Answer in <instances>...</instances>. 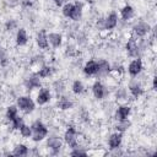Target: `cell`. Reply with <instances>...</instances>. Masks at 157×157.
Returning a JSON list of instances; mask_svg holds the SVG:
<instances>
[{
    "mask_svg": "<svg viewBox=\"0 0 157 157\" xmlns=\"http://www.w3.org/2000/svg\"><path fill=\"white\" fill-rule=\"evenodd\" d=\"M29 153V147L26 145V144H16L11 151V156H15V157H25V156H28Z\"/></svg>",
    "mask_w": 157,
    "mask_h": 157,
    "instance_id": "cell-24",
    "label": "cell"
},
{
    "mask_svg": "<svg viewBox=\"0 0 157 157\" xmlns=\"http://www.w3.org/2000/svg\"><path fill=\"white\" fill-rule=\"evenodd\" d=\"M80 134L75 125H67L64 134H63V141L69 148H74L76 146H80Z\"/></svg>",
    "mask_w": 157,
    "mask_h": 157,
    "instance_id": "cell-2",
    "label": "cell"
},
{
    "mask_svg": "<svg viewBox=\"0 0 157 157\" xmlns=\"http://www.w3.org/2000/svg\"><path fill=\"white\" fill-rule=\"evenodd\" d=\"M85 91H86V87H85V83H83L81 80L76 78V80L72 81V83H71V92H72L74 94L80 96V94H82Z\"/></svg>",
    "mask_w": 157,
    "mask_h": 157,
    "instance_id": "cell-26",
    "label": "cell"
},
{
    "mask_svg": "<svg viewBox=\"0 0 157 157\" xmlns=\"http://www.w3.org/2000/svg\"><path fill=\"white\" fill-rule=\"evenodd\" d=\"M36 45L39 50H48L49 49V43H48V33L45 29H40L36 34Z\"/></svg>",
    "mask_w": 157,
    "mask_h": 157,
    "instance_id": "cell-19",
    "label": "cell"
},
{
    "mask_svg": "<svg viewBox=\"0 0 157 157\" xmlns=\"http://www.w3.org/2000/svg\"><path fill=\"white\" fill-rule=\"evenodd\" d=\"M10 63V55H9V52L5 47L0 45V66L1 67H5L7 66Z\"/></svg>",
    "mask_w": 157,
    "mask_h": 157,
    "instance_id": "cell-30",
    "label": "cell"
},
{
    "mask_svg": "<svg viewBox=\"0 0 157 157\" xmlns=\"http://www.w3.org/2000/svg\"><path fill=\"white\" fill-rule=\"evenodd\" d=\"M63 42H64V37L60 32H49L48 33V43H49V47H52L53 49L61 48Z\"/></svg>",
    "mask_w": 157,
    "mask_h": 157,
    "instance_id": "cell-21",
    "label": "cell"
},
{
    "mask_svg": "<svg viewBox=\"0 0 157 157\" xmlns=\"http://www.w3.org/2000/svg\"><path fill=\"white\" fill-rule=\"evenodd\" d=\"M4 4L7 9H17L21 6V0H4Z\"/></svg>",
    "mask_w": 157,
    "mask_h": 157,
    "instance_id": "cell-38",
    "label": "cell"
},
{
    "mask_svg": "<svg viewBox=\"0 0 157 157\" xmlns=\"http://www.w3.org/2000/svg\"><path fill=\"white\" fill-rule=\"evenodd\" d=\"M157 90V76H152V91Z\"/></svg>",
    "mask_w": 157,
    "mask_h": 157,
    "instance_id": "cell-40",
    "label": "cell"
},
{
    "mask_svg": "<svg viewBox=\"0 0 157 157\" xmlns=\"http://www.w3.org/2000/svg\"><path fill=\"white\" fill-rule=\"evenodd\" d=\"M18 132H20V135L23 137V139H31V136H32V128H31V125L29 124H27V123H22V125L20 126V129L17 130Z\"/></svg>",
    "mask_w": 157,
    "mask_h": 157,
    "instance_id": "cell-31",
    "label": "cell"
},
{
    "mask_svg": "<svg viewBox=\"0 0 157 157\" xmlns=\"http://www.w3.org/2000/svg\"><path fill=\"white\" fill-rule=\"evenodd\" d=\"M29 42V34L25 27H18L15 33V44L17 47H26Z\"/></svg>",
    "mask_w": 157,
    "mask_h": 157,
    "instance_id": "cell-17",
    "label": "cell"
},
{
    "mask_svg": "<svg viewBox=\"0 0 157 157\" xmlns=\"http://www.w3.org/2000/svg\"><path fill=\"white\" fill-rule=\"evenodd\" d=\"M82 17H83V2L77 0L74 2V10L70 16V20L74 22H78L82 20Z\"/></svg>",
    "mask_w": 157,
    "mask_h": 157,
    "instance_id": "cell-22",
    "label": "cell"
},
{
    "mask_svg": "<svg viewBox=\"0 0 157 157\" xmlns=\"http://www.w3.org/2000/svg\"><path fill=\"white\" fill-rule=\"evenodd\" d=\"M97 63H98V70H97V74L94 77L97 80L108 77L112 74V64L107 59H99V60H97Z\"/></svg>",
    "mask_w": 157,
    "mask_h": 157,
    "instance_id": "cell-11",
    "label": "cell"
},
{
    "mask_svg": "<svg viewBox=\"0 0 157 157\" xmlns=\"http://www.w3.org/2000/svg\"><path fill=\"white\" fill-rule=\"evenodd\" d=\"M52 1H53L56 6H61V5L64 4V1H65V0H52Z\"/></svg>",
    "mask_w": 157,
    "mask_h": 157,
    "instance_id": "cell-41",
    "label": "cell"
},
{
    "mask_svg": "<svg viewBox=\"0 0 157 157\" xmlns=\"http://www.w3.org/2000/svg\"><path fill=\"white\" fill-rule=\"evenodd\" d=\"M50 90L54 91L56 96H60V94H64V93H65V91H66V85H65V82H64L63 80L59 78V80H55V81L53 82Z\"/></svg>",
    "mask_w": 157,
    "mask_h": 157,
    "instance_id": "cell-27",
    "label": "cell"
},
{
    "mask_svg": "<svg viewBox=\"0 0 157 157\" xmlns=\"http://www.w3.org/2000/svg\"><path fill=\"white\" fill-rule=\"evenodd\" d=\"M4 28L6 32H13V31H17L18 28V21L16 18H9L6 20V22L4 23Z\"/></svg>",
    "mask_w": 157,
    "mask_h": 157,
    "instance_id": "cell-33",
    "label": "cell"
},
{
    "mask_svg": "<svg viewBox=\"0 0 157 157\" xmlns=\"http://www.w3.org/2000/svg\"><path fill=\"white\" fill-rule=\"evenodd\" d=\"M53 98V92L49 87H40L36 93V104L38 105H47Z\"/></svg>",
    "mask_w": 157,
    "mask_h": 157,
    "instance_id": "cell-10",
    "label": "cell"
},
{
    "mask_svg": "<svg viewBox=\"0 0 157 157\" xmlns=\"http://www.w3.org/2000/svg\"><path fill=\"white\" fill-rule=\"evenodd\" d=\"M23 121H25L23 117L18 114V115H17V117H15L11 121H9V126L11 128V130H16V131H17V130L20 129V126L22 125V123H23Z\"/></svg>",
    "mask_w": 157,
    "mask_h": 157,
    "instance_id": "cell-35",
    "label": "cell"
},
{
    "mask_svg": "<svg viewBox=\"0 0 157 157\" xmlns=\"http://www.w3.org/2000/svg\"><path fill=\"white\" fill-rule=\"evenodd\" d=\"M123 141H124V135H123V132L114 131V132H112V134L108 136V139H107V146H108L109 150H115V148L121 147Z\"/></svg>",
    "mask_w": 157,
    "mask_h": 157,
    "instance_id": "cell-16",
    "label": "cell"
},
{
    "mask_svg": "<svg viewBox=\"0 0 157 157\" xmlns=\"http://www.w3.org/2000/svg\"><path fill=\"white\" fill-rule=\"evenodd\" d=\"M119 16L115 11H110L104 16V29L107 32L114 31L119 25Z\"/></svg>",
    "mask_w": 157,
    "mask_h": 157,
    "instance_id": "cell-14",
    "label": "cell"
},
{
    "mask_svg": "<svg viewBox=\"0 0 157 157\" xmlns=\"http://www.w3.org/2000/svg\"><path fill=\"white\" fill-rule=\"evenodd\" d=\"M36 72H37V75H38L42 80H47V78H49V77L53 76V74H54V67H53L52 65H49V64H44V65L39 66Z\"/></svg>",
    "mask_w": 157,
    "mask_h": 157,
    "instance_id": "cell-23",
    "label": "cell"
},
{
    "mask_svg": "<svg viewBox=\"0 0 157 157\" xmlns=\"http://www.w3.org/2000/svg\"><path fill=\"white\" fill-rule=\"evenodd\" d=\"M18 108H17V105L16 104H10V105H7L6 107V110H5V119H6V121L9 123V121H11L15 117H17L18 115Z\"/></svg>",
    "mask_w": 157,
    "mask_h": 157,
    "instance_id": "cell-28",
    "label": "cell"
},
{
    "mask_svg": "<svg viewBox=\"0 0 157 157\" xmlns=\"http://www.w3.org/2000/svg\"><path fill=\"white\" fill-rule=\"evenodd\" d=\"M55 108L58 110H60V112H67V110H70V109L74 108V101L70 97L65 96V94H60L56 98Z\"/></svg>",
    "mask_w": 157,
    "mask_h": 157,
    "instance_id": "cell-15",
    "label": "cell"
},
{
    "mask_svg": "<svg viewBox=\"0 0 157 157\" xmlns=\"http://www.w3.org/2000/svg\"><path fill=\"white\" fill-rule=\"evenodd\" d=\"M72 10H74V2L71 1H66L61 5V15L65 17V18H69L70 20V16L72 13Z\"/></svg>",
    "mask_w": 157,
    "mask_h": 157,
    "instance_id": "cell-32",
    "label": "cell"
},
{
    "mask_svg": "<svg viewBox=\"0 0 157 157\" xmlns=\"http://www.w3.org/2000/svg\"><path fill=\"white\" fill-rule=\"evenodd\" d=\"M31 128H32V141L38 144V142H42L47 139V136L49 135V128L47 124H44L40 119H36L33 120L31 124Z\"/></svg>",
    "mask_w": 157,
    "mask_h": 157,
    "instance_id": "cell-1",
    "label": "cell"
},
{
    "mask_svg": "<svg viewBox=\"0 0 157 157\" xmlns=\"http://www.w3.org/2000/svg\"><path fill=\"white\" fill-rule=\"evenodd\" d=\"M98 70V63L96 59H90L87 61H85L83 66H82V72L85 76L87 77H94Z\"/></svg>",
    "mask_w": 157,
    "mask_h": 157,
    "instance_id": "cell-20",
    "label": "cell"
},
{
    "mask_svg": "<svg viewBox=\"0 0 157 157\" xmlns=\"http://www.w3.org/2000/svg\"><path fill=\"white\" fill-rule=\"evenodd\" d=\"M64 141L63 137L59 135H48L45 139V147L49 150L50 155H59L60 151L63 150Z\"/></svg>",
    "mask_w": 157,
    "mask_h": 157,
    "instance_id": "cell-5",
    "label": "cell"
},
{
    "mask_svg": "<svg viewBox=\"0 0 157 157\" xmlns=\"http://www.w3.org/2000/svg\"><path fill=\"white\" fill-rule=\"evenodd\" d=\"M23 86L25 88L31 92V91H34V90H38L42 87V78L37 75V72H31L29 75H27L25 78H23Z\"/></svg>",
    "mask_w": 157,
    "mask_h": 157,
    "instance_id": "cell-9",
    "label": "cell"
},
{
    "mask_svg": "<svg viewBox=\"0 0 157 157\" xmlns=\"http://www.w3.org/2000/svg\"><path fill=\"white\" fill-rule=\"evenodd\" d=\"M16 105L23 114H32L36 110V101L28 94H22L16 98Z\"/></svg>",
    "mask_w": 157,
    "mask_h": 157,
    "instance_id": "cell-3",
    "label": "cell"
},
{
    "mask_svg": "<svg viewBox=\"0 0 157 157\" xmlns=\"http://www.w3.org/2000/svg\"><path fill=\"white\" fill-rule=\"evenodd\" d=\"M129 98V94H128V90L124 88V87H119L117 91H115V99L118 102H124V101H128Z\"/></svg>",
    "mask_w": 157,
    "mask_h": 157,
    "instance_id": "cell-34",
    "label": "cell"
},
{
    "mask_svg": "<svg viewBox=\"0 0 157 157\" xmlns=\"http://www.w3.org/2000/svg\"><path fill=\"white\" fill-rule=\"evenodd\" d=\"M142 71H144V60H142L141 56L134 58L129 61V64L126 66V72L129 74V76L131 78H135V77L140 76Z\"/></svg>",
    "mask_w": 157,
    "mask_h": 157,
    "instance_id": "cell-8",
    "label": "cell"
},
{
    "mask_svg": "<svg viewBox=\"0 0 157 157\" xmlns=\"http://www.w3.org/2000/svg\"><path fill=\"white\" fill-rule=\"evenodd\" d=\"M132 123L131 120L128 118V119H123V120H115V124H114V129L115 131H119V132H125L128 131L130 128H131Z\"/></svg>",
    "mask_w": 157,
    "mask_h": 157,
    "instance_id": "cell-25",
    "label": "cell"
},
{
    "mask_svg": "<svg viewBox=\"0 0 157 157\" xmlns=\"http://www.w3.org/2000/svg\"><path fill=\"white\" fill-rule=\"evenodd\" d=\"M65 55L69 58H75L77 55V45L74 43H67L65 47Z\"/></svg>",
    "mask_w": 157,
    "mask_h": 157,
    "instance_id": "cell-36",
    "label": "cell"
},
{
    "mask_svg": "<svg viewBox=\"0 0 157 157\" xmlns=\"http://www.w3.org/2000/svg\"><path fill=\"white\" fill-rule=\"evenodd\" d=\"M31 63H32L33 65H36L37 69H38L39 66H42V65L45 64V59H44V56H43L42 54H37V55H34V56L32 58Z\"/></svg>",
    "mask_w": 157,
    "mask_h": 157,
    "instance_id": "cell-37",
    "label": "cell"
},
{
    "mask_svg": "<svg viewBox=\"0 0 157 157\" xmlns=\"http://www.w3.org/2000/svg\"><path fill=\"white\" fill-rule=\"evenodd\" d=\"M94 26H96V29L97 31H105L104 29V16L103 17H98L94 22Z\"/></svg>",
    "mask_w": 157,
    "mask_h": 157,
    "instance_id": "cell-39",
    "label": "cell"
},
{
    "mask_svg": "<svg viewBox=\"0 0 157 157\" xmlns=\"http://www.w3.org/2000/svg\"><path fill=\"white\" fill-rule=\"evenodd\" d=\"M131 113H132L131 105L128 104V103H121V104H119V105L115 108L114 114H113V118H114V120L128 119V118H130Z\"/></svg>",
    "mask_w": 157,
    "mask_h": 157,
    "instance_id": "cell-13",
    "label": "cell"
},
{
    "mask_svg": "<svg viewBox=\"0 0 157 157\" xmlns=\"http://www.w3.org/2000/svg\"><path fill=\"white\" fill-rule=\"evenodd\" d=\"M135 17V9L130 4H125L119 10V20L123 22H130Z\"/></svg>",
    "mask_w": 157,
    "mask_h": 157,
    "instance_id": "cell-18",
    "label": "cell"
},
{
    "mask_svg": "<svg viewBox=\"0 0 157 157\" xmlns=\"http://www.w3.org/2000/svg\"><path fill=\"white\" fill-rule=\"evenodd\" d=\"M126 55L131 59L134 58H139L141 56V49L139 47V39L136 37H134L132 34L128 38V40L125 42V47H124Z\"/></svg>",
    "mask_w": 157,
    "mask_h": 157,
    "instance_id": "cell-7",
    "label": "cell"
},
{
    "mask_svg": "<svg viewBox=\"0 0 157 157\" xmlns=\"http://www.w3.org/2000/svg\"><path fill=\"white\" fill-rule=\"evenodd\" d=\"M69 155L70 156H75V157H86V156H88V151H87L86 147H82L80 145V146H76L74 148H70Z\"/></svg>",
    "mask_w": 157,
    "mask_h": 157,
    "instance_id": "cell-29",
    "label": "cell"
},
{
    "mask_svg": "<svg viewBox=\"0 0 157 157\" xmlns=\"http://www.w3.org/2000/svg\"><path fill=\"white\" fill-rule=\"evenodd\" d=\"M152 31V26L146 22V21H139V22H135L131 27V34L134 37H136L137 39L140 38H145L146 36H148Z\"/></svg>",
    "mask_w": 157,
    "mask_h": 157,
    "instance_id": "cell-6",
    "label": "cell"
},
{
    "mask_svg": "<svg viewBox=\"0 0 157 157\" xmlns=\"http://www.w3.org/2000/svg\"><path fill=\"white\" fill-rule=\"evenodd\" d=\"M91 92L97 101H104L109 97V88L102 80H96L92 83Z\"/></svg>",
    "mask_w": 157,
    "mask_h": 157,
    "instance_id": "cell-4",
    "label": "cell"
},
{
    "mask_svg": "<svg viewBox=\"0 0 157 157\" xmlns=\"http://www.w3.org/2000/svg\"><path fill=\"white\" fill-rule=\"evenodd\" d=\"M75 1H77V0H75ZM83 1H86V2H92V0H83Z\"/></svg>",
    "mask_w": 157,
    "mask_h": 157,
    "instance_id": "cell-42",
    "label": "cell"
},
{
    "mask_svg": "<svg viewBox=\"0 0 157 157\" xmlns=\"http://www.w3.org/2000/svg\"><path fill=\"white\" fill-rule=\"evenodd\" d=\"M128 91H129V94L134 98V99H139L140 97H142L145 94V88L142 86V83L137 80H131L128 85Z\"/></svg>",
    "mask_w": 157,
    "mask_h": 157,
    "instance_id": "cell-12",
    "label": "cell"
}]
</instances>
